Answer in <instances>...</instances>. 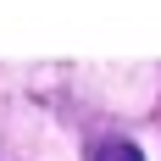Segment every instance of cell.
Instances as JSON below:
<instances>
[{
    "label": "cell",
    "mask_w": 161,
    "mask_h": 161,
    "mask_svg": "<svg viewBox=\"0 0 161 161\" xmlns=\"http://www.w3.org/2000/svg\"><path fill=\"white\" fill-rule=\"evenodd\" d=\"M95 161H145L139 156V145H128V139H111V145H100Z\"/></svg>",
    "instance_id": "obj_1"
}]
</instances>
